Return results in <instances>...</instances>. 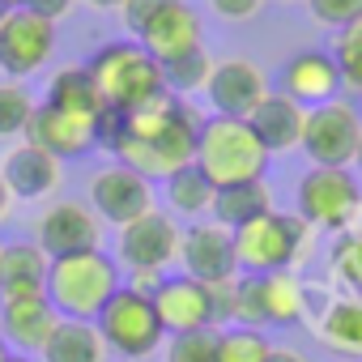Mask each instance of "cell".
Segmentation results:
<instances>
[{
  "label": "cell",
  "instance_id": "obj_1",
  "mask_svg": "<svg viewBox=\"0 0 362 362\" xmlns=\"http://www.w3.org/2000/svg\"><path fill=\"white\" fill-rule=\"evenodd\" d=\"M98 145L119 158V166H132L145 179H166L179 166H192L201 115L175 94H158L136 111H111L103 107L94 119Z\"/></svg>",
  "mask_w": 362,
  "mask_h": 362
},
{
  "label": "cell",
  "instance_id": "obj_2",
  "mask_svg": "<svg viewBox=\"0 0 362 362\" xmlns=\"http://www.w3.org/2000/svg\"><path fill=\"white\" fill-rule=\"evenodd\" d=\"M192 166L209 179L214 188L252 184V179H264V170H269V149L260 145V136L252 132L247 119L209 115V119H201Z\"/></svg>",
  "mask_w": 362,
  "mask_h": 362
},
{
  "label": "cell",
  "instance_id": "obj_3",
  "mask_svg": "<svg viewBox=\"0 0 362 362\" xmlns=\"http://www.w3.org/2000/svg\"><path fill=\"white\" fill-rule=\"evenodd\" d=\"M119 264L103 252V247H90V252H73V256H60L47 264V303L56 307L60 320H98V311L107 307V298L119 290Z\"/></svg>",
  "mask_w": 362,
  "mask_h": 362
},
{
  "label": "cell",
  "instance_id": "obj_4",
  "mask_svg": "<svg viewBox=\"0 0 362 362\" xmlns=\"http://www.w3.org/2000/svg\"><path fill=\"white\" fill-rule=\"evenodd\" d=\"M98 94H103V107L111 111H136L145 107L149 98L166 94L162 86V64L136 43V39H115V43H103L90 60H86Z\"/></svg>",
  "mask_w": 362,
  "mask_h": 362
},
{
  "label": "cell",
  "instance_id": "obj_5",
  "mask_svg": "<svg viewBox=\"0 0 362 362\" xmlns=\"http://www.w3.org/2000/svg\"><path fill=\"white\" fill-rule=\"evenodd\" d=\"M235 235V260L239 273H277V269H298L311 247H315V230L298 218V214H281L269 209L252 222H243Z\"/></svg>",
  "mask_w": 362,
  "mask_h": 362
},
{
  "label": "cell",
  "instance_id": "obj_6",
  "mask_svg": "<svg viewBox=\"0 0 362 362\" xmlns=\"http://www.w3.org/2000/svg\"><path fill=\"white\" fill-rule=\"evenodd\" d=\"M294 214L324 235H345L362 209V184L345 166H311L294 188Z\"/></svg>",
  "mask_w": 362,
  "mask_h": 362
},
{
  "label": "cell",
  "instance_id": "obj_7",
  "mask_svg": "<svg viewBox=\"0 0 362 362\" xmlns=\"http://www.w3.org/2000/svg\"><path fill=\"white\" fill-rule=\"evenodd\" d=\"M94 328H98L103 345L115 349L119 358H149L166 341V328H162V320L153 311V298L149 294H136L128 286H119L107 298V307L98 311Z\"/></svg>",
  "mask_w": 362,
  "mask_h": 362
},
{
  "label": "cell",
  "instance_id": "obj_8",
  "mask_svg": "<svg viewBox=\"0 0 362 362\" xmlns=\"http://www.w3.org/2000/svg\"><path fill=\"white\" fill-rule=\"evenodd\" d=\"M358 136H362L358 107L345 98H328L320 107H307L298 149L311 158V166H345L349 170L354 153H358Z\"/></svg>",
  "mask_w": 362,
  "mask_h": 362
},
{
  "label": "cell",
  "instance_id": "obj_9",
  "mask_svg": "<svg viewBox=\"0 0 362 362\" xmlns=\"http://www.w3.org/2000/svg\"><path fill=\"white\" fill-rule=\"evenodd\" d=\"M56 52V22L39 18L35 9H9L0 22V73L9 81L35 77Z\"/></svg>",
  "mask_w": 362,
  "mask_h": 362
},
{
  "label": "cell",
  "instance_id": "obj_10",
  "mask_svg": "<svg viewBox=\"0 0 362 362\" xmlns=\"http://www.w3.org/2000/svg\"><path fill=\"white\" fill-rule=\"evenodd\" d=\"M179 230L170 214L162 209H149L141 214L136 222L119 226V239H115V264L124 273H136V269H153V273H166L175 260H179Z\"/></svg>",
  "mask_w": 362,
  "mask_h": 362
},
{
  "label": "cell",
  "instance_id": "obj_11",
  "mask_svg": "<svg viewBox=\"0 0 362 362\" xmlns=\"http://www.w3.org/2000/svg\"><path fill=\"white\" fill-rule=\"evenodd\" d=\"M179 264L201 286H226L239 277L235 260V235L218 222H192L179 235Z\"/></svg>",
  "mask_w": 362,
  "mask_h": 362
},
{
  "label": "cell",
  "instance_id": "obj_12",
  "mask_svg": "<svg viewBox=\"0 0 362 362\" xmlns=\"http://www.w3.org/2000/svg\"><path fill=\"white\" fill-rule=\"evenodd\" d=\"M90 209L98 214V222L128 226L153 209V184L132 166H103L98 175H90Z\"/></svg>",
  "mask_w": 362,
  "mask_h": 362
},
{
  "label": "cell",
  "instance_id": "obj_13",
  "mask_svg": "<svg viewBox=\"0 0 362 362\" xmlns=\"http://www.w3.org/2000/svg\"><path fill=\"white\" fill-rule=\"evenodd\" d=\"M94 119L98 115H77V111H60L52 103H35L30 111V124H26V141L47 149L52 158L69 162V158H81L98 145V132H94Z\"/></svg>",
  "mask_w": 362,
  "mask_h": 362
},
{
  "label": "cell",
  "instance_id": "obj_14",
  "mask_svg": "<svg viewBox=\"0 0 362 362\" xmlns=\"http://www.w3.org/2000/svg\"><path fill=\"white\" fill-rule=\"evenodd\" d=\"M98 239H103V222L81 201H56L35 226V243L43 247L47 260L73 256V252H90V247H98Z\"/></svg>",
  "mask_w": 362,
  "mask_h": 362
},
{
  "label": "cell",
  "instance_id": "obj_15",
  "mask_svg": "<svg viewBox=\"0 0 362 362\" xmlns=\"http://www.w3.org/2000/svg\"><path fill=\"white\" fill-rule=\"evenodd\" d=\"M0 179H5V188H9L13 201H43V197H52L60 188L64 162L22 136V141H13L5 153H0Z\"/></svg>",
  "mask_w": 362,
  "mask_h": 362
},
{
  "label": "cell",
  "instance_id": "obj_16",
  "mask_svg": "<svg viewBox=\"0 0 362 362\" xmlns=\"http://www.w3.org/2000/svg\"><path fill=\"white\" fill-rule=\"evenodd\" d=\"M209 107L214 115H235V119H247L256 111V103L269 94V81L260 73L256 60L247 56H230V60H218L214 73H209Z\"/></svg>",
  "mask_w": 362,
  "mask_h": 362
},
{
  "label": "cell",
  "instance_id": "obj_17",
  "mask_svg": "<svg viewBox=\"0 0 362 362\" xmlns=\"http://www.w3.org/2000/svg\"><path fill=\"white\" fill-rule=\"evenodd\" d=\"M153 311L166 328V337L175 332H197V328H214V290L192 281L188 273L179 277H162V286L153 290Z\"/></svg>",
  "mask_w": 362,
  "mask_h": 362
},
{
  "label": "cell",
  "instance_id": "obj_18",
  "mask_svg": "<svg viewBox=\"0 0 362 362\" xmlns=\"http://www.w3.org/2000/svg\"><path fill=\"white\" fill-rule=\"evenodd\" d=\"M60 315L56 307L47 303V294H22V298H0V337L13 354H26L35 358L47 337L56 332Z\"/></svg>",
  "mask_w": 362,
  "mask_h": 362
},
{
  "label": "cell",
  "instance_id": "obj_19",
  "mask_svg": "<svg viewBox=\"0 0 362 362\" xmlns=\"http://www.w3.org/2000/svg\"><path fill=\"white\" fill-rule=\"evenodd\" d=\"M281 94H290L303 107H320V103L337 98L341 94V69H337L332 52H320V47L294 52L281 69Z\"/></svg>",
  "mask_w": 362,
  "mask_h": 362
},
{
  "label": "cell",
  "instance_id": "obj_20",
  "mask_svg": "<svg viewBox=\"0 0 362 362\" xmlns=\"http://www.w3.org/2000/svg\"><path fill=\"white\" fill-rule=\"evenodd\" d=\"M136 43H141L158 64H162V60H175V56L201 47V13L188 5V0H166L162 13L141 30Z\"/></svg>",
  "mask_w": 362,
  "mask_h": 362
},
{
  "label": "cell",
  "instance_id": "obj_21",
  "mask_svg": "<svg viewBox=\"0 0 362 362\" xmlns=\"http://www.w3.org/2000/svg\"><path fill=\"white\" fill-rule=\"evenodd\" d=\"M256 281V307H260V324H277L290 328L298 320H307L311 311V290L294 269H277V273H252Z\"/></svg>",
  "mask_w": 362,
  "mask_h": 362
},
{
  "label": "cell",
  "instance_id": "obj_22",
  "mask_svg": "<svg viewBox=\"0 0 362 362\" xmlns=\"http://www.w3.org/2000/svg\"><path fill=\"white\" fill-rule=\"evenodd\" d=\"M303 119H307V107L294 103L290 94H273V90H269V94L256 103V111L247 115V124H252V132L260 136V145L269 149V158L298 149V141H303Z\"/></svg>",
  "mask_w": 362,
  "mask_h": 362
},
{
  "label": "cell",
  "instance_id": "obj_23",
  "mask_svg": "<svg viewBox=\"0 0 362 362\" xmlns=\"http://www.w3.org/2000/svg\"><path fill=\"white\" fill-rule=\"evenodd\" d=\"M315 337L337 358H362V294H337L315 320Z\"/></svg>",
  "mask_w": 362,
  "mask_h": 362
},
{
  "label": "cell",
  "instance_id": "obj_24",
  "mask_svg": "<svg viewBox=\"0 0 362 362\" xmlns=\"http://www.w3.org/2000/svg\"><path fill=\"white\" fill-rule=\"evenodd\" d=\"M47 256L39 243H0V298L43 294L47 286Z\"/></svg>",
  "mask_w": 362,
  "mask_h": 362
},
{
  "label": "cell",
  "instance_id": "obj_25",
  "mask_svg": "<svg viewBox=\"0 0 362 362\" xmlns=\"http://www.w3.org/2000/svg\"><path fill=\"white\" fill-rule=\"evenodd\" d=\"M39 358L43 362H103L107 345L90 320H60L47 345L39 349Z\"/></svg>",
  "mask_w": 362,
  "mask_h": 362
},
{
  "label": "cell",
  "instance_id": "obj_26",
  "mask_svg": "<svg viewBox=\"0 0 362 362\" xmlns=\"http://www.w3.org/2000/svg\"><path fill=\"white\" fill-rule=\"evenodd\" d=\"M273 209V188L264 184V179H252V184H230V188H218L214 197V222L226 226V230H239L243 222L260 218Z\"/></svg>",
  "mask_w": 362,
  "mask_h": 362
},
{
  "label": "cell",
  "instance_id": "obj_27",
  "mask_svg": "<svg viewBox=\"0 0 362 362\" xmlns=\"http://www.w3.org/2000/svg\"><path fill=\"white\" fill-rule=\"evenodd\" d=\"M43 103H52L60 111H77V115H98L103 111V94H98V86H94L86 64H69V69L52 73Z\"/></svg>",
  "mask_w": 362,
  "mask_h": 362
},
{
  "label": "cell",
  "instance_id": "obj_28",
  "mask_svg": "<svg viewBox=\"0 0 362 362\" xmlns=\"http://www.w3.org/2000/svg\"><path fill=\"white\" fill-rule=\"evenodd\" d=\"M162 184H166V205H170L175 214H184V218H201V214H209V209H214L218 188L209 184V179H205L197 166H179L175 175H166V179H162Z\"/></svg>",
  "mask_w": 362,
  "mask_h": 362
},
{
  "label": "cell",
  "instance_id": "obj_29",
  "mask_svg": "<svg viewBox=\"0 0 362 362\" xmlns=\"http://www.w3.org/2000/svg\"><path fill=\"white\" fill-rule=\"evenodd\" d=\"M328 286L337 294H362V235H337L328 247Z\"/></svg>",
  "mask_w": 362,
  "mask_h": 362
},
{
  "label": "cell",
  "instance_id": "obj_30",
  "mask_svg": "<svg viewBox=\"0 0 362 362\" xmlns=\"http://www.w3.org/2000/svg\"><path fill=\"white\" fill-rule=\"evenodd\" d=\"M209 73H214V60H209L205 43L192 47V52H184V56H175V60H162V86H166V94H201L209 86Z\"/></svg>",
  "mask_w": 362,
  "mask_h": 362
},
{
  "label": "cell",
  "instance_id": "obj_31",
  "mask_svg": "<svg viewBox=\"0 0 362 362\" xmlns=\"http://www.w3.org/2000/svg\"><path fill=\"white\" fill-rule=\"evenodd\" d=\"M273 354V341L264 337V328H218V362H264Z\"/></svg>",
  "mask_w": 362,
  "mask_h": 362
},
{
  "label": "cell",
  "instance_id": "obj_32",
  "mask_svg": "<svg viewBox=\"0 0 362 362\" xmlns=\"http://www.w3.org/2000/svg\"><path fill=\"white\" fill-rule=\"evenodd\" d=\"M30 111H35V94L22 86V81H0V141H13L26 132L30 124Z\"/></svg>",
  "mask_w": 362,
  "mask_h": 362
},
{
  "label": "cell",
  "instance_id": "obj_33",
  "mask_svg": "<svg viewBox=\"0 0 362 362\" xmlns=\"http://www.w3.org/2000/svg\"><path fill=\"white\" fill-rule=\"evenodd\" d=\"M332 60L341 69V86H349L354 94H362V18L341 26L332 39Z\"/></svg>",
  "mask_w": 362,
  "mask_h": 362
},
{
  "label": "cell",
  "instance_id": "obj_34",
  "mask_svg": "<svg viewBox=\"0 0 362 362\" xmlns=\"http://www.w3.org/2000/svg\"><path fill=\"white\" fill-rule=\"evenodd\" d=\"M166 362H218V328L166 337Z\"/></svg>",
  "mask_w": 362,
  "mask_h": 362
},
{
  "label": "cell",
  "instance_id": "obj_35",
  "mask_svg": "<svg viewBox=\"0 0 362 362\" xmlns=\"http://www.w3.org/2000/svg\"><path fill=\"white\" fill-rule=\"evenodd\" d=\"M307 9H311V18L320 26L341 30V26H349V22L362 18V0H307Z\"/></svg>",
  "mask_w": 362,
  "mask_h": 362
},
{
  "label": "cell",
  "instance_id": "obj_36",
  "mask_svg": "<svg viewBox=\"0 0 362 362\" xmlns=\"http://www.w3.org/2000/svg\"><path fill=\"white\" fill-rule=\"evenodd\" d=\"M162 5L166 0H124L119 5V18H124V30L132 35V39H141V30L162 13Z\"/></svg>",
  "mask_w": 362,
  "mask_h": 362
},
{
  "label": "cell",
  "instance_id": "obj_37",
  "mask_svg": "<svg viewBox=\"0 0 362 362\" xmlns=\"http://www.w3.org/2000/svg\"><path fill=\"white\" fill-rule=\"evenodd\" d=\"M260 5L264 0H209V9L218 18H226V22H247V18L260 13Z\"/></svg>",
  "mask_w": 362,
  "mask_h": 362
},
{
  "label": "cell",
  "instance_id": "obj_38",
  "mask_svg": "<svg viewBox=\"0 0 362 362\" xmlns=\"http://www.w3.org/2000/svg\"><path fill=\"white\" fill-rule=\"evenodd\" d=\"M162 277H166V273H153V269H136V273H128V281H124V286H128V290H136V294H149V298H153V290L162 286Z\"/></svg>",
  "mask_w": 362,
  "mask_h": 362
},
{
  "label": "cell",
  "instance_id": "obj_39",
  "mask_svg": "<svg viewBox=\"0 0 362 362\" xmlns=\"http://www.w3.org/2000/svg\"><path fill=\"white\" fill-rule=\"evenodd\" d=\"M73 5H77V0H30L26 9H35V13H39V18H47V22H60Z\"/></svg>",
  "mask_w": 362,
  "mask_h": 362
},
{
  "label": "cell",
  "instance_id": "obj_40",
  "mask_svg": "<svg viewBox=\"0 0 362 362\" xmlns=\"http://www.w3.org/2000/svg\"><path fill=\"white\" fill-rule=\"evenodd\" d=\"M264 362H307L298 349H286V345H273V354L264 358Z\"/></svg>",
  "mask_w": 362,
  "mask_h": 362
},
{
  "label": "cell",
  "instance_id": "obj_41",
  "mask_svg": "<svg viewBox=\"0 0 362 362\" xmlns=\"http://www.w3.org/2000/svg\"><path fill=\"white\" fill-rule=\"evenodd\" d=\"M13 214V197H9V188H5V179H0V222H5Z\"/></svg>",
  "mask_w": 362,
  "mask_h": 362
},
{
  "label": "cell",
  "instance_id": "obj_42",
  "mask_svg": "<svg viewBox=\"0 0 362 362\" xmlns=\"http://www.w3.org/2000/svg\"><path fill=\"white\" fill-rule=\"evenodd\" d=\"M81 5H90V9H98V13H119V5H124V0H81Z\"/></svg>",
  "mask_w": 362,
  "mask_h": 362
},
{
  "label": "cell",
  "instance_id": "obj_43",
  "mask_svg": "<svg viewBox=\"0 0 362 362\" xmlns=\"http://www.w3.org/2000/svg\"><path fill=\"white\" fill-rule=\"evenodd\" d=\"M9 354H13V349L5 345V337H0V362H9Z\"/></svg>",
  "mask_w": 362,
  "mask_h": 362
},
{
  "label": "cell",
  "instance_id": "obj_44",
  "mask_svg": "<svg viewBox=\"0 0 362 362\" xmlns=\"http://www.w3.org/2000/svg\"><path fill=\"white\" fill-rule=\"evenodd\" d=\"M349 235H362V209H358V218H354V226H349Z\"/></svg>",
  "mask_w": 362,
  "mask_h": 362
},
{
  "label": "cell",
  "instance_id": "obj_45",
  "mask_svg": "<svg viewBox=\"0 0 362 362\" xmlns=\"http://www.w3.org/2000/svg\"><path fill=\"white\" fill-rule=\"evenodd\" d=\"M5 5H9V9H26V5H30V0H5Z\"/></svg>",
  "mask_w": 362,
  "mask_h": 362
},
{
  "label": "cell",
  "instance_id": "obj_46",
  "mask_svg": "<svg viewBox=\"0 0 362 362\" xmlns=\"http://www.w3.org/2000/svg\"><path fill=\"white\" fill-rule=\"evenodd\" d=\"M354 166L362 170V136H358V153H354Z\"/></svg>",
  "mask_w": 362,
  "mask_h": 362
},
{
  "label": "cell",
  "instance_id": "obj_47",
  "mask_svg": "<svg viewBox=\"0 0 362 362\" xmlns=\"http://www.w3.org/2000/svg\"><path fill=\"white\" fill-rule=\"evenodd\" d=\"M9 362H35V358H26V354H9Z\"/></svg>",
  "mask_w": 362,
  "mask_h": 362
},
{
  "label": "cell",
  "instance_id": "obj_48",
  "mask_svg": "<svg viewBox=\"0 0 362 362\" xmlns=\"http://www.w3.org/2000/svg\"><path fill=\"white\" fill-rule=\"evenodd\" d=\"M5 13H9V5H5V0H0V22H5Z\"/></svg>",
  "mask_w": 362,
  "mask_h": 362
},
{
  "label": "cell",
  "instance_id": "obj_49",
  "mask_svg": "<svg viewBox=\"0 0 362 362\" xmlns=\"http://www.w3.org/2000/svg\"><path fill=\"white\" fill-rule=\"evenodd\" d=\"M277 5H294V0H277Z\"/></svg>",
  "mask_w": 362,
  "mask_h": 362
}]
</instances>
